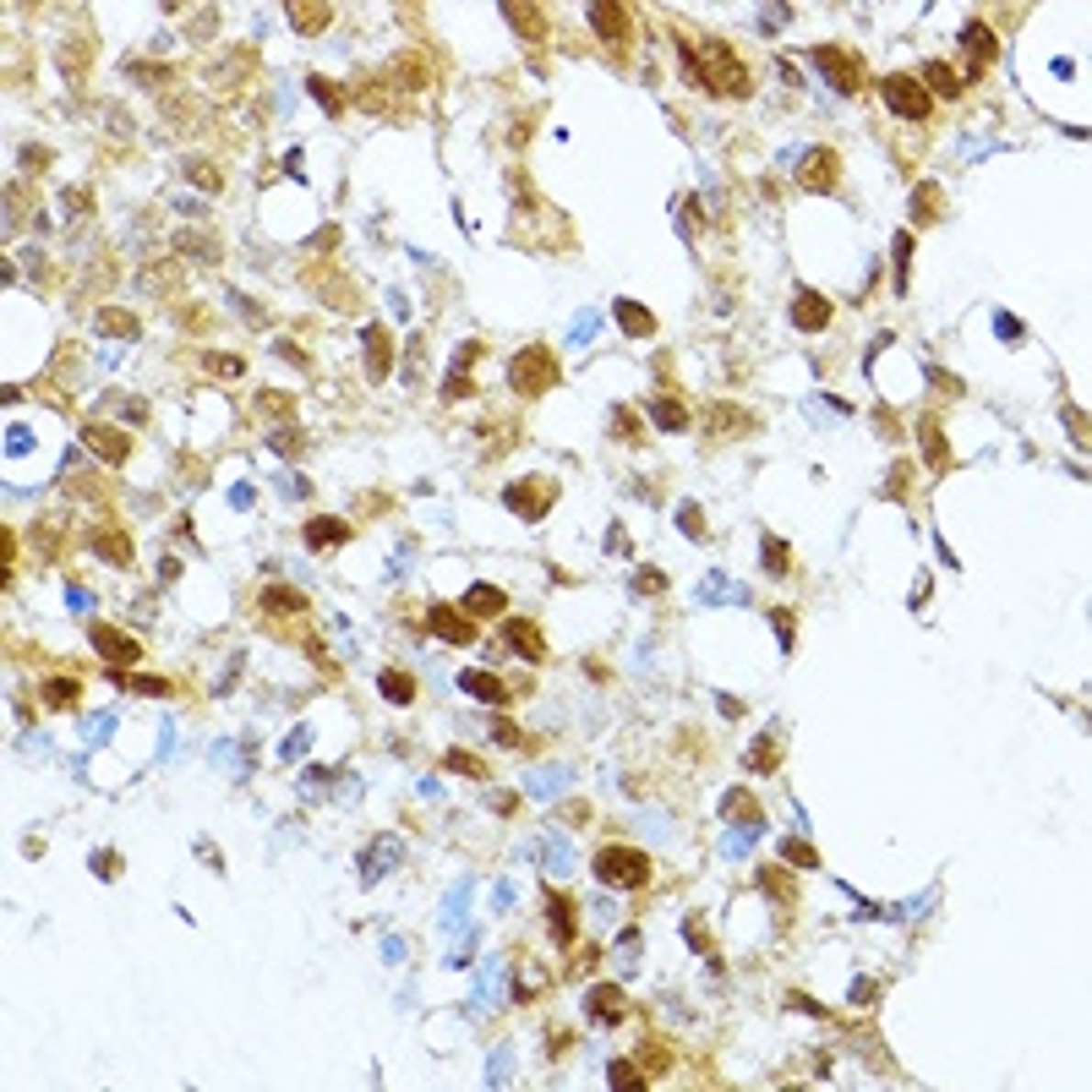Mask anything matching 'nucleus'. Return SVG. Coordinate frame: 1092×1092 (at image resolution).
I'll use <instances>...</instances> for the list:
<instances>
[{
  "label": "nucleus",
  "mask_w": 1092,
  "mask_h": 1092,
  "mask_svg": "<svg viewBox=\"0 0 1092 1092\" xmlns=\"http://www.w3.org/2000/svg\"><path fill=\"white\" fill-rule=\"evenodd\" d=\"M677 61H683V77L688 83H699L710 99H743L749 88H754V77L743 72V61L732 55V44H721V39H705V44H688V39H677Z\"/></svg>",
  "instance_id": "f257e3e1"
},
{
  "label": "nucleus",
  "mask_w": 1092,
  "mask_h": 1092,
  "mask_svg": "<svg viewBox=\"0 0 1092 1092\" xmlns=\"http://www.w3.org/2000/svg\"><path fill=\"white\" fill-rule=\"evenodd\" d=\"M552 383H557V355H552L546 344H525V350L508 361V388H514L519 399H541Z\"/></svg>",
  "instance_id": "f03ea898"
},
{
  "label": "nucleus",
  "mask_w": 1092,
  "mask_h": 1092,
  "mask_svg": "<svg viewBox=\"0 0 1092 1092\" xmlns=\"http://www.w3.org/2000/svg\"><path fill=\"white\" fill-rule=\"evenodd\" d=\"M596 879H601V885H612V890H640V885L651 879V858H645L640 847L612 841V847H601V852H596Z\"/></svg>",
  "instance_id": "7ed1b4c3"
},
{
  "label": "nucleus",
  "mask_w": 1092,
  "mask_h": 1092,
  "mask_svg": "<svg viewBox=\"0 0 1092 1092\" xmlns=\"http://www.w3.org/2000/svg\"><path fill=\"white\" fill-rule=\"evenodd\" d=\"M814 66H819V77L836 88V94H864V61L852 55V50H841V44H819L814 50Z\"/></svg>",
  "instance_id": "20e7f679"
},
{
  "label": "nucleus",
  "mask_w": 1092,
  "mask_h": 1092,
  "mask_svg": "<svg viewBox=\"0 0 1092 1092\" xmlns=\"http://www.w3.org/2000/svg\"><path fill=\"white\" fill-rule=\"evenodd\" d=\"M503 503L519 514V519H546L552 514V503H557V486L552 481H541V475H525V481H514V486H503Z\"/></svg>",
  "instance_id": "39448f33"
},
{
  "label": "nucleus",
  "mask_w": 1092,
  "mask_h": 1092,
  "mask_svg": "<svg viewBox=\"0 0 1092 1092\" xmlns=\"http://www.w3.org/2000/svg\"><path fill=\"white\" fill-rule=\"evenodd\" d=\"M956 50H962V61H967V77H983L988 72V61L999 55V39H994V28L973 17V22H962V33H956Z\"/></svg>",
  "instance_id": "423d86ee"
},
{
  "label": "nucleus",
  "mask_w": 1092,
  "mask_h": 1092,
  "mask_svg": "<svg viewBox=\"0 0 1092 1092\" xmlns=\"http://www.w3.org/2000/svg\"><path fill=\"white\" fill-rule=\"evenodd\" d=\"M590 28H596V39H607L623 55L629 50V33H634V11L618 6V0H590Z\"/></svg>",
  "instance_id": "0eeeda50"
},
{
  "label": "nucleus",
  "mask_w": 1092,
  "mask_h": 1092,
  "mask_svg": "<svg viewBox=\"0 0 1092 1092\" xmlns=\"http://www.w3.org/2000/svg\"><path fill=\"white\" fill-rule=\"evenodd\" d=\"M885 105L896 109L901 120H923V115L934 109V99L923 94V83H918V77H907V72H890V77H885Z\"/></svg>",
  "instance_id": "6e6552de"
},
{
  "label": "nucleus",
  "mask_w": 1092,
  "mask_h": 1092,
  "mask_svg": "<svg viewBox=\"0 0 1092 1092\" xmlns=\"http://www.w3.org/2000/svg\"><path fill=\"white\" fill-rule=\"evenodd\" d=\"M836 181H841V153L836 148H808V159L797 164V186L803 192H836Z\"/></svg>",
  "instance_id": "1a4fd4ad"
},
{
  "label": "nucleus",
  "mask_w": 1092,
  "mask_h": 1092,
  "mask_svg": "<svg viewBox=\"0 0 1092 1092\" xmlns=\"http://www.w3.org/2000/svg\"><path fill=\"white\" fill-rule=\"evenodd\" d=\"M88 640H94V651L105 655L109 666H137V661H142V640H131L126 629L94 623V629H88Z\"/></svg>",
  "instance_id": "9d476101"
},
{
  "label": "nucleus",
  "mask_w": 1092,
  "mask_h": 1092,
  "mask_svg": "<svg viewBox=\"0 0 1092 1092\" xmlns=\"http://www.w3.org/2000/svg\"><path fill=\"white\" fill-rule=\"evenodd\" d=\"M427 629H432L442 645H470V640H475L470 612H459V607H448V601H432V607H427Z\"/></svg>",
  "instance_id": "9b49d317"
},
{
  "label": "nucleus",
  "mask_w": 1092,
  "mask_h": 1092,
  "mask_svg": "<svg viewBox=\"0 0 1092 1092\" xmlns=\"http://www.w3.org/2000/svg\"><path fill=\"white\" fill-rule=\"evenodd\" d=\"M83 448H88L94 459H105V464H126V459H131V437L105 427V421H88V427H83Z\"/></svg>",
  "instance_id": "f8f14e48"
},
{
  "label": "nucleus",
  "mask_w": 1092,
  "mask_h": 1092,
  "mask_svg": "<svg viewBox=\"0 0 1092 1092\" xmlns=\"http://www.w3.org/2000/svg\"><path fill=\"white\" fill-rule=\"evenodd\" d=\"M546 918H552V940L568 951L579 940V907H574V896L568 890H546Z\"/></svg>",
  "instance_id": "ddd939ff"
},
{
  "label": "nucleus",
  "mask_w": 1092,
  "mask_h": 1092,
  "mask_svg": "<svg viewBox=\"0 0 1092 1092\" xmlns=\"http://www.w3.org/2000/svg\"><path fill=\"white\" fill-rule=\"evenodd\" d=\"M590 1016H596L601 1027H623V1021H629V994H623V983H596V988H590Z\"/></svg>",
  "instance_id": "4468645a"
},
{
  "label": "nucleus",
  "mask_w": 1092,
  "mask_h": 1092,
  "mask_svg": "<svg viewBox=\"0 0 1092 1092\" xmlns=\"http://www.w3.org/2000/svg\"><path fill=\"white\" fill-rule=\"evenodd\" d=\"M497 11H503V22H514V33H519V39H546V11H541V6L503 0Z\"/></svg>",
  "instance_id": "2eb2a0df"
},
{
  "label": "nucleus",
  "mask_w": 1092,
  "mask_h": 1092,
  "mask_svg": "<svg viewBox=\"0 0 1092 1092\" xmlns=\"http://www.w3.org/2000/svg\"><path fill=\"white\" fill-rule=\"evenodd\" d=\"M464 612H470V618H503V612H508V590H497V585L481 579V585L464 590Z\"/></svg>",
  "instance_id": "dca6fc26"
},
{
  "label": "nucleus",
  "mask_w": 1092,
  "mask_h": 1092,
  "mask_svg": "<svg viewBox=\"0 0 1092 1092\" xmlns=\"http://www.w3.org/2000/svg\"><path fill=\"white\" fill-rule=\"evenodd\" d=\"M792 328H803V333L830 328V301H825V295H814V290H803V295L792 301Z\"/></svg>",
  "instance_id": "f3484780"
},
{
  "label": "nucleus",
  "mask_w": 1092,
  "mask_h": 1092,
  "mask_svg": "<svg viewBox=\"0 0 1092 1092\" xmlns=\"http://www.w3.org/2000/svg\"><path fill=\"white\" fill-rule=\"evenodd\" d=\"M301 541L312 546V552H333V546L350 541V525H344V519H328V514H318V519H306Z\"/></svg>",
  "instance_id": "a211bd4d"
},
{
  "label": "nucleus",
  "mask_w": 1092,
  "mask_h": 1092,
  "mask_svg": "<svg viewBox=\"0 0 1092 1092\" xmlns=\"http://www.w3.org/2000/svg\"><path fill=\"white\" fill-rule=\"evenodd\" d=\"M503 640H508L514 651L525 655V661H546V640H541V629H536V623H525V618H508V623H503Z\"/></svg>",
  "instance_id": "6ab92c4d"
},
{
  "label": "nucleus",
  "mask_w": 1092,
  "mask_h": 1092,
  "mask_svg": "<svg viewBox=\"0 0 1092 1092\" xmlns=\"http://www.w3.org/2000/svg\"><path fill=\"white\" fill-rule=\"evenodd\" d=\"M918 442H923L929 470H951V448H945V432H940V416H918Z\"/></svg>",
  "instance_id": "aec40b11"
},
{
  "label": "nucleus",
  "mask_w": 1092,
  "mask_h": 1092,
  "mask_svg": "<svg viewBox=\"0 0 1092 1092\" xmlns=\"http://www.w3.org/2000/svg\"><path fill=\"white\" fill-rule=\"evenodd\" d=\"M284 17L295 22V33H306V39H312V33H323L328 22H333V6H318V0H290V6H284Z\"/></svg>",
  "instance_id": "412c9836"
},
{
  "label": "nucleus",
  "mask_w": 1092,
  "mask_h": 1092,
  "mask_svg": "<svg viewBox=\"0 0 1092 1092\" xmlns=\"http://www.w3.org/2000/svg\"><path fill=\"white\" fill-rule=\"evenodd\" d=\"M459 688H464V694H475V699H486V705H503V699H508L503 677H492V672H481V666L459 672Z\"/></svg>",
  "instance_id": "4be33fe9"
},
{
  "label": "nucleus",
  "mask_w": 1092,
  "mask_h": 1092,
  "mask_svg": "<svg viewBox=\"0 0 1092 1092\" xmlns=\"http://www.w3.org/2000/svg\"><path fill=\"white\" fill-rule=\"evenodd\" d=\"M361 350H366V372H372V383H377V377H388V361H394V350H388V333H383L377 323L361 333Z\"/></svg>",
  "instance_id": "5701e85b"
},
{
  "label": "nucleus",
  "mask_w": 1092,
  "mask_h": 1092,
  "mask_svg": "<svg viewBox=\"0 0 1092 1092\" xmlns=\"http://www.w3.org/2000/svg\"><path fill=\"white\" fill-rule=\"evenodd\" d=\"M738 432H754V416L738 410V405H710V437H738Z\"/></svg>",
  "instance_id": "b1692460"
},
{
  "label": "nucleus",
  "mask_w": 1092,
  "mask_h": 1092,
  "mask_svg": "<svg viewBox=\"0 0 1092 1092\" xmlns=\"http://www.w3.org/2000/svg\"><path fill=\"white\" fill-rule=\"evenodd\" d=\"M651 421L661 427V432H683L694 416H688V405L683 399H672V394H661V399H651Z\"/></svg>",
  "instance_id": "393cba45"
},
{
  "label": "nucleus",
  "mask_w": 1092,
  "mask_h": 1092,
  "mask_svg": "<svg viewBox=\"0 0 1092 1092\" xmlns=\"http://www.w3.org/2000/svg\"><path fill=\"white\" fill-rule=\"evenodd\" d=\"M612 318H618V328H623L629 339H655V318L645 312V306H634V301H618V306H612Z\"/></svg>",
  "instance_id": "a878e982"
},
{
  "label": "nucleus",
  "mask_w": 1092,
  "mask_h": 1092,
  "mask_svg": "<svg viewBox=\"0 0 1092 1092\" xmlns=\"http://www.w3.org/2000/svg\"><path fill=\"white\" fill-rule=\"evenodd\" d=\"M262 612H273V618H295V612H306V596L301 590H290V585H262Z\"/></svg>",
  "instance_id": "bb28decb"
},
{
  "label": "nucleus",
  "mask_w": 1092,
  "mask_h": 1092,
  "mask_svg": "<svg viewBox=\"0 0 1092 1092\" xmlns=\"http://www.w3.org/2000/svg\"><path fill=\"white\" fill-rule=\"evenodd\" d=\"M94 552H99L105 563H115V568H131V557H137L126 530H99V536H94Z\"/></svg>",
  "instance_id": "cd10ccee"
},
{
  "label": "nucleus",
  "mask_w": 1092,
  "mask_h": 1092,
  "mask_svg": "<svg viewBox=\"0 0 1092 1092\" xmlns=\"http://www.w3.org/2000/svg\"><path fill=\"white\" fill-rule=\"evenodd\" d=\"M923 94H929V99H934V94H940V99H956V94H962V77H956L945 61H929V72H923Z\"/></svg>",
  "instance_id": "c85d7f7f"
},
{
  "label": "nucleus",
  "mask_w": 1092,
  "mask_h": 1092,
  "mask_svg": "<svg viewBox=\"0 0 1092 1092\" xmlns=\"http://www.w3.org/2000/svg\"><path fill=\"white\" fill-rule=\"evenodd\" d=\"M377 688H383V699H388V705H416V677H410V672H399V666H388V672L377 677Z\"/></svg>",
  "instance_id": "c756f323"
},
{
  "label": "nucleus",
  "mask_w": 1092,
  "mask_h": 1092,
  "mask_svg": "<svg viewBox=\"0 0 1092 1092\" xmlns=\"http://www.w3.org/2000/svg\"><path fill=\"white\" fill-rule=\"evenodd\" d=\"M940 214H945V192H940L934 181H923V186L912 192V218H918V224H934Z\"/></svg>",
  "instance_id": "7c9ffc66"
},
{
  "label": "nucleus",
  "mask_w": 1092,
  "mask_h": 1092,
  "mask_svg": "<svg viewBox=\"0 0 1092 1092\" xmlns=\"http://www.w3.org/2000/svg\"><path fill=\"white\" fill-rule=\"evenodd\" d=\"M721 814H727V819H738V825H749V830H754V825L764 819V814H760V803H754V797H749L743 786H738V792H727V808H721Z\"/></svg>",
  "instance_id": "2f4dec72"
},
{
  "label": "nucleus",
  "mask_w": 1092,
  "mask_h": 1092,
  "mask_svg": "<svg viewBox=\"0 0 1092 1092\" xmlns=\"http://www.w3.org/2000/svg\"><path fill=\"white\" fill-rule=\"evenodd\" d=\"M137 328L142 323H137L131 312H120V306H105V312H99V333H109V339H137Z\"/></svg>",
  "instance_id": "473e14b6"
},
{
  "label": "nucleus",
  "mask_w": 1092,
  "mask_h": 1092,
  "mask_svg": "<svg viewBox=\"0 0 1092 1092\" xmlns=\"http://www.w3.org/2000/svg\"><path fill=\"white\" fill-rule=\"evenodd\" d=\"M760 563L775 574V579H781V574H792V552H786V541H781V536H764V541H760Z\"/></svg>",
  "instance_id": "72a5a7b5"
},
{
  "label": "nucleus",
  "mask_w": 1092,
  "mask_h": 1092,
  "mask_svg": "<svg viewBox=\"0 0 1092 1092\" xmlns=\"http://www.w3.org/2000/svg\"><path fill=\"white\" fill-rule=\"evenodd\" d=\"M781 858H786L792 869H819V852H814V841H803V836H786V841H781Z\"/></svg>",
  "instance_id": "f704fd0d"
},
{
  "label": "nucleus",
  "mask_w": 1092,
  "mask_h": 1092,
  "mask_svg": "<svg viewBox=\"0 0 1092 1092\" xmlns=\"http://www.w3.org/2000/svg\"><path fill=\"white\" fill-rule=\"evenodd\" d=\"M907 262H912V235H896V251H890V279H896V295H907Z\"/></svg>",
  "instance_id": "c9c22d12"
},
{
  "label": "nucleus",
  "mask_w": 1092,
  "mask_h": 1092,
  "mask_svg": "<svg viewBox=\"0 0 1092 1092\" xmlns=\"http://www.w3.org/2000/svg\"><path fill=\"white\" fill-rule=\"evenodd\" d=\"M775 760H781V743H775V738H760V743L749 749V770H754V775H770Z\"/></svg>",
  "instance_id": "e433bc0d"
},
{
  "label": "nucleus",
  "mask_w": 1092,
  "mask_h": 1092,
  "mask_svg": "<svg viewBox=\"0 0 1092 1092\" xmlns=\"http://www.w3.org/2000/svg\"><path fill=\"white\" fill-rule=\"evenodd\" d=\"M394 77H399L405 88H421V83H427V55H399V61H394Z\"/></svg>",
  "instance_id": "4c0bfd02"
},
{
  "label": "nucleus",
  "mask_w": 1092,
  "mask_h": 1092,
  "mask_svg": "<svg viewBox=\"0 0 1092 1092\" xmlns=\"http://www.w3.org/2000/svg\"><path fill=\"white\" fill-rule=\"evenodd\" d=\"M257 410H268L273 421H290V416H295V399L279 394V388H262V394H257Z\"/></svg>",
  "instance_id": "58836bf2"
},
{
  "label": "nucleus",
  "mask_w": 1092,
  "mask_h": 1092,
  "mask_svg": "<svg viewBox=\"0 0 1092 1092\" xmlns=\"http://www.w3.org/2000/svg\"><path fill=\"white\" fill-rule=\"evenodd\" d=\"M442 764H448L453 775H470V781H486V764L475 760V754H464V749H448V754H442Z\"/></svg>",
  "instance_id": "ea45409f"
},
{
  "label": "nucleus",
  "mask_w": 1092,
  "mask_h": 1092,
  "mask_svg": "<svg viewBox=\"0 0 1092 1092\" xmlns=\"http://www.w3.org/2000/svg\"><path fill=\"white\" fill-rule=\"evenodd\" d=\"M607 1082H612L618 1092L645 1087V1076H640V1065H634V1060H612V1065H607Z\"/></svg>",
  "instance_id": "a19ab883"
},
{
  "label": "nucleus",
  "mask_w": 1092,
  "mask_h": 1092,
  "mask_svg": "<svg viewBox=\"0 0 1092 1092\" xmlns=\"http://www.w3.org/2000/svg\"><path fill=\"white\" fill-rule=\"evenodd\" d=\"M306 88H312V99L328 109V115H344V94L328 83V77H306Z\"/></svg>",
  "instance_id": "79ce46f5"
},
{
  "label": "nucleus",
  "mask_w": 1092,
  "mask_h": 1092,
  "mask_svg": "<svg viewBox=\"0 0 1092 1092\" xmlns=\"http://www.w3.org/2000/svg\"><path fill=\"white\" fill-rule=\"evenodd\" d=\"M770 623H775V640H781V651H792V645H797V618H792L786 607H775V612H770Z\"/></svg>",
  "instance_id": "37998d69"
},
{
  "label": "nucleus",
  "mask_w": 1092,
  "mask_h": 1092,
  "mask_svg": "<svg viewBox=\"0 0 1092 1092\" xmlns=\"http://www.w3.org/2000/svg\"><path fill=\"white\" fill-rule=\"evenodd\" d=\"M44 699L61 710V705H77V677H50V688H44Z\"/></svg>",
  "instance_id": "c03bdc74"
},
{
  "label": "nucleus",
  "mask_w": 1092,
  "mask_h": 1092,
  "mask_svg": "<svg viewBox=\"0 0 1092 1092\" xmlns=\"http://www.w3.org/2000/svg\"><path fill=\"white\" fill-rule=\"evenodd\" d=\"M612 437H623V442L634 437V442H640V416H634L629 405H618V410H612Z\"/></svg>",
  "instance_id": "a18cd8bd"
},
{
  "label": "nucleus",
  "mask_w": 1092,
  "mask_h": 1092,
  "mask_svg": "<svg viewBox=\"0 0 1092 1092\" xmlns=\"http://www.w3.org/2000/svg\"><path fill=\"white\" fill-rule=\"evenodd\" d=\"M760 890H770L775 901H792V879L781 869H760Z\"/></svg>",
  "instance_id": "49530a36"
},
{
  "label": "nucleus",
  "mask_w": 1092,
  "mask_h": 1092,
  "mask_svg": "<svg viewBox=\"0 0 1092 1092\" xmlns=\"http://www.w3.org/2000/svg\"><path fill=\"white\" fill-rule=\"evenodd\" d=\"M186 175H192L197 186H208V192H218V186H224V175H218L214 164H203V159H186Z\"/></svg>",
  "instance_id": "de8ad7c7"
},
{
  "label": "nucleus",
  "mask_w": 1092,
  "mask_h": 1092,
  "mask_svg": "<svg viewBox=\"0 0 1092 1092\" xmlns=\"http://www.w3.org/2000/svg\"><path fill=\"white\" fill-rule=\"evenodd\" d=\"M203 366H208L214 377H240V372H246V361H235V355H208Z\"/></svg>",
  "instance_id": "09e8293b"
},
{
  "label": "nucleus",
  "mask_w": 1092,
  "mask_h": 1092,
  "mask_svg": "<svg viewBox=\"0 0 1092 1092\" xmlns=\"http://www.w3.org/2000/svg\"><path fill=\"white\" fill-rule=\"evenodd\" d=\"M634 590H640V596H661V590H666V574H661V568H640Z\"/></svg>",
  "instance_id": "8fccbe9b"
},
{
  "label": "nucleus",
  "mask_w": 1092,
  "mask_h": 1092,
  "mask_svg": "<svg viewBox=\"0 0 1092 1092\" xmlns=\"http://www.w3.org/2000/svg\"><path fill=\"white\" fill-rule=\"evenodd\" d=\"M1065 427H1071V437H1076V442L1087 448V416H1082L1076 405H1065Z\"/></svg>",
  "instance_id": "3c124183"
},
{
  "label": "nucleus",
  "mask_w": 1092,
  "mask_h": 1092,
  "mask_svg": "<svg viewBox=\"0 0 1092 1092\" xmlns=\"http://www.w3.org/2000/svg\"><path fill=\"white\" fill-rule=\"evenodd\" d=\"M994 333H999V339H1010V344H1016V339H1021V333H1027V328L1016 323V318H1010V312H999V318H994Z\"/></svg>",
  "instance_id": "603ef678"
},
{
  "label": "nucleus",
  "mask_w": 1092,
  "mask_h": 1092,
  "mask_svg": "<svg viewBox=\"0 0 1092 1092\" xmlns=\"http://www.w3.org/2000/svg\"><path fill=\"white\" fill-rule=\"evenodd\" d=\"M929 383H934V388H940V394H951V399H956V394H962V383H956V377H951V372H940V366H929Z\"/></svg>",
  "instance_id": "864d4df0"
},
{
  "label": "nucleus",
  "mask_w": 1092,
  "mask_h": 1092,
  "mask_svg": "<svg viewBox=\"0 0 1092 1092\" xmlns=\"http://www.w3.org/2000/svg\"><path fill=\"white\" fill-rule=\"evenodd\" d=\"M677 525H683V530H688L694 541L705 536V514H699V508H683V514H677Z\"/></svg>",
  "instance_id": "5fc2aeb1"
},
{
  "label": "nucleus",
  "mask_w": 1092,
  "mask_h": 1092,
  "mask_svg": "<svg viewBox=\"0 0 1092 1092\" xmlns=\"http://www.w3.org/2000/svg\"><path fill=\"white\" fill-rule=\"evenodd\" d=\"M137 694H170V677H131Z\"/></svg>",
  "instance_id": "6e6d98bb"
},
{
  "label": "nucleus",
  "mask_w": 1092,
  "mask_h": 1092,
  "mask_svg": "<svg viewBox=\"0 0 1092 1092\" xmlns=\"http://www.w3.org/2000/svg\"><path fill=\"white\" fill-rule=\"evenodd\" d=\"M492 738H497V743H503V749H514V743H525V738H519V727H514V721H497V727H492Z\"/></svg>",
  "instance_id": "4d7b16f0"
},
{
  "label": "nucleus",
  "mask_w": 1092,
  "mask_h": 1092,
  "mask_svg": "<svg viewBox=\"0 0 1092 1092\" xmlns=\"http://www.w3.org/2000/svg\"><path fill=\"white\" fill-rule=\"evenodd\" d=\"M273 448H279V453H295V448H301V432H295V427H284V432H273Z\"/></svg>",
  "instance_id": "13d9d810"
},
{
  "label": "nucleus",
  "mask_w": 1092,
  "mask_h": 1092,
  "mask_svg": "<svg viewBox=\"0 0 1092 1092\" xmlns=\"http://www.w3.org/2000/svg\"><path fill=\"white\" fill-rule=\"evenodd\" d=\"M688 945H694V951H710V940H705V918H688Z\"/></svg>",
  "instance_id": "bf43d9fd"
},
{
  "label": "nucleus",
  "mask_w": 1092,
  "mask_h": 1092,
  "mask_svg": "<svg viewBox=\"0 0 1092 1092\" xmlns=\"http://www.w3.org/2000/svg\"><path fill=\"white\" fill-rule=\"evenodd\" d=\"M94 874H99V879H115V874H120V858L99 852V858H94Z\"/></svg>",
  "instance_id": "052dcab7"
},
{
  "label": "nucleus",
  "mask_w": 1092,
  "mask_h": 1092,
  "mask_svg": "<svg viewBox=\"0 0 1092 1092\" xmlns=\"http://www.w3.org/2000/svg\"><path fill=\"white\" fill-rule=\"evenodd\" d=\"M186 33H192V39H208V33H214V11H197V22H192Z\"/></svg>",
  "instance_id": "680f3d73"
},
{
  "label": "nucleus",
  "mask_w": 1092,
  "mask_h": 1092,
  "mask_svg": "<svg viewBox=\"0 0 1092 1092\" xmlns=\"http://www.w3.org/2000/svg\"><path fill=\"white\" fill-rule=\"evenodd\" d=\"M786 17H792V11H786V6H770V11H760V28H781V22H786Z\"/></svg>",
  "instance_id": "e2e57ef3"
},
{
  "label": "nucleus",
  "mask_w": 1092,
  "mask_h": 1092,
  "mask_svg": "<svg viewBox=\"0 0 1092 1092\" xmlns=\"http://www.w3.org/2000/svg\"><path fill=\"white\" fill-rule=\"evenodd\" d=\"M607 552H629V530H623V525L607 530Z\"/></svg>",
  "instance_id": "0e129e2a"
},
{
  "label": "nucleus",
  "mask_w": 1092,
  "mask_h": 1092,
  "mask_svg": "<svg viewBox=\"0 0 1092 1092\" xmlns=\"http://www.w3.org/2000/svg\"><path fill=\"white\" fill-rule=\"evenodd\" d=\"M312 246H318V251H333V246H339V229H333V224L318 229V240H312Z\"/></svg>",
  "instance_id": "69168bd1"
},
{
  "label": "nucleus",
  "mask_w": 1092,
  "mask_h": 1092,
  "mask_svg": "<svg viewBox=\"0 0 1092 1092\" xmlns=\"http://www.w3.org/2000/svg\"><path fill=\"white\" fill-rule=\"evenodd\" d=\"M792 1010H808V1016H825V1005H814L808 994H792Z\"/></svg>",
  "instance_id": "338daca9"
},
{
  "label": "nucleus",
  "mask_w": 1092,
  "mask_h": 1092,
  "mask_svg": "<svg viewBox=\"0 0 1092 1092\" xmlns=\"http://www.w3.org/2000/svg\"><path fill=\"white\" fill-rule=\"evenodd\" d=\"M492 808H497V814H514V808H519V797H514V792H497V803H492Z\"/></svg>",
  "instance_id": "774afa93"
}]
</instances>
